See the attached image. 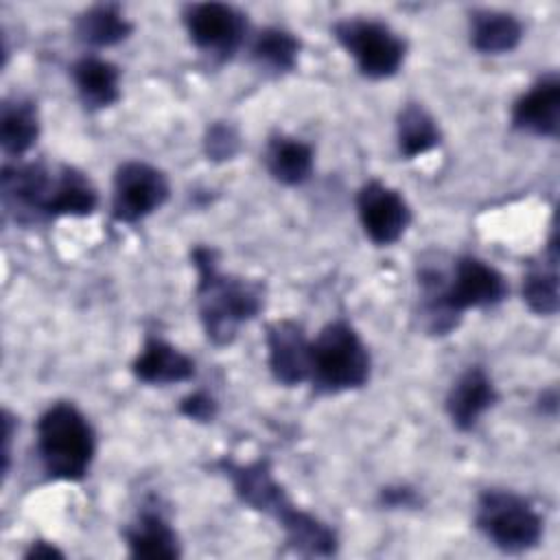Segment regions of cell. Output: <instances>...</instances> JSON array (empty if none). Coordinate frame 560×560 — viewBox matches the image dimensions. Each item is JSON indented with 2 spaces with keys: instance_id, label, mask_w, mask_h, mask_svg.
<instances>
[{
  "instance_id": "cell-1",
  "label": "cell",
  "mask_w": 560,
  "mask_h": 560,
  "mask_svg": "<svg viewBox=\"0 0 560 560\" xmlns=\"http://www.w3.org/2000/svg\"><path fill=\"white\" fill-rule=\"evenodd\" d=\"M418 284L420 317L427 332L438 337L453 332L468 308L497 306L510 291L499 269L470 254L455 258L448 273L422 262L418 267Z\"/></svg>"
},
{
  "instance_id": "cell-2",
  "label": "cell",
  "mask_w": 560,
  "mask_h": 560,
  "mask_svg": "<svg viewBox=\"0 0 560 560\" xmlns=\"http://www.w3.org/2000/svg\"><path fill=\"white\" fill-rule=\"evenodd\" d=\"M197 269V311L210 343L230 346L238 328L254 319L265 306V287L258 280L223 273L212 247L197 245L190 252Z\"/></svg>"
},
{
  "instance_id": "cell-3",
  "label": "cell",
  "mask_w": 560,
  "mask_h": 560,
  "mask_svg": "<svg viewBox=\"0 0 560 560\" xmlns=\"http://www.w3.org/2000/svg\"><path fill=\"white\" fill-rule=\"evenodd\" d=\"M42 470L55 481H81L96 455V433L88 416L68 400L48 405L35 424Z\"/></svg>"
},
{
  "instance_id": "cell-4",
  "label": "cell",
  "mask_w": 560,
  "mask_h": 560,
  "mask_svg": "<svg viewBox=\"0 0 560 560\" xmlns=\"http://www.w3.org/2000/svg\"><path fill=\"white\" fill-rule=\"evenodd\" d=\"M372 359L352 324L335 319L311 341V383L317 394L359 389L370 381Z\"/></svg>"
},
{
  "instance_id": "cell-5",
  "label": "cell",
  "mask_w": 560,
  "mask_h": 560,
  "mask_svg": "<svg viewBox=\"0 0 560 560\" xmlns=\"http://www.w3.org/2000/svg\"><path fill=\"white\" fill-rule=\"evenodd\" d=\"M475 525L503 553L529 551L542 538V516L512 490H483L477 499Z\"/></svg>"
},
{
  "instance_id": "cell-6",
  "label": "cell",
  "mask_w": 560,
  "mask_h": 560,
  "mask_svg": "<svg viewBox=\"0 0 560 560\" xmlns=\"http://www.w3.org/2000/svg\"><path fill=\"white\" fill-rule=\"evenodd\" d=\"M332 37L354 59L357 70L374 81L394 77L407 55V42L385 22L370 18L335 22Z\"/></svg>"
},
{
  "instance_id": "cell-7",
  "label": "cell",
  "mask_w": 560,
  "mask_h": 560,
  "mask_svg": "<svg viewBox=\"0 0 560 560\" xmlns=\"http://www.w3.org/2000/svg\"><path fill=\"white\" fill-rule=\"evenodd\" d=\"M182 22L197 50L214 61H228L247 35V18L225 2H192L182 11Z\"/></svg>"
},
{
  "instance_id": "cell-8",
  "label": "cell",
  "mask_w": 560,
  "mask_h": 560,
  "mask_svg": "<svg viewBox=\"0 0 560 560\" xmlns=\"http://www.w3.org/2000/svg\"><path fill=\"white\" fill-rule=\"evenodd\" d=\"M171 184L164 171L153 164L129 160L114 173L112 217L118 223H138L166 203Z\"/></svg>"
},
{
  "instance_id": "cell-9",
  "label": "cell",
  "mask_w": 560,
  "mask_h": 560,
  "mask_svg": "<svg viewBox=\"0 0 560 560\" xmlns=\"http://www.w3.org/2000/svg\"><path fill=\"white\" fill-rule=\"evenodd\" d=\"M55 186V168L44 162L4 164L0 173L2 206L15 223L48 221V203Z\"/></svg>"
},
{
  "instance_id": "cell-10",
  "label": "cell",
  "mask_w": 560,
  "mask_h": 560,
  "mask_svg": "<svg viewBox=\"0 0 560 560\" xmlns=\"http://www.w3.org/2000/svg\"><path fill=\"white\" fill-rule=\"evenodd\" d=\"M357 214L365 236L378 247L396 243L411 223V208L405 197L381 179H370L359 188Z\"/></svg>"
},
{
  "instance_id": "cell-11",
  "label": "cell",
  "mask_w": 560,
  "mask_h": 560,
  "mask_svg": "<svg viewBox=\"0 0 560 560\" xmlns=\"http://www.w3.org/2000/svg\"><path fill=\"white\" fill-rule=\"evenodd\" d=\"M267 363L276 383L295 387L311 374V341L302 324L293 319H276L265 328Z\"/></svg>"
},
{
  "instance_id": "cell-12",
  "label": "cell",
  "mask_w": 560,
  "mask_h": 560,
  "mask_svg": "<svg viewBox=\"0 0 560 560\" xmlns=\"http://www.w3.org/2000/svg\"><path fill=\"white\" fill-rule=\"evenodd\" d=\"M512 127L540 138H556L560 131V77H538L512 105Z\"/></svg>"
},
{
  "instance_id": "cell-13",
  "label": "cell",
  "mask_w": 560,
  "mask_h": 560,
  "mask_svg": "<svg viewBox=\"0 0 560 560\" xmlns=\"http://www.w3.org/2000/svg\"><path fill=\"white\" fill-rule=\"evenodd\" d=\"M217 468L230 479L238 501L256 512L276 516L278 510L291 501L284 488L276 481L271 464L267 459H256L247 464L221 459Z\"/></svg>"
},
{
  "instance_id": "cell-14",
  "label": "cell",
  "mask_w": 560,
  "mask_h": 560,
  "mask_svg": "<svg viewBox=\"0 0 560 560\" xmlns=\"http://www.w3.org/2000/svg\"><path fill=\"white\" fill-rule=\"evenodd\" d=\"M497 398L499 394L490 374L481 365H470L451 385L444 407L453 427L470 431Z\"/></svg>"
},
{
  "instance_id": "cell-15",
  "label": "cell",
  "mask_w": 560,
  "mask_h": 560,
  "mask_svg": "<svg viewBox=\"0 0 560 560\" xmlns=\"http://www.w3.org/2000/svg\"><path fill=\"white\" fill-rule=\"evenodd\" d=\"M131 372L147 385H175L190 381L197 372L195 359L162 337L149 335L131 363Z\"/></svg>"
},
{
  "instance_id": "cell-16",
  "label": "cell",
  "mask_w": 560,
  "mask_h": 560,
  "mask_svg": "<svg viewBox=\"0 0 560 560\" xmlns=\"http://www.w3.org/2000/svg\"><path fill=\"white\" fill-rule=\"evenodd\" d=\"M125 542L129 556L138 560H175L182 556L175 529L153 505L142 508L125 527Z\"/></svg>"
},
{
  "instance_id": "cell-17",
  "label": "cell",
  "mask_w": 560,
  "mask_h": 560,
  "mask_svg": "<svg viewBox=\"0 0 560 560\" xmlns=\"http://www.w3.org/2000/svg\"><path fill=\"white\" fill-rule=\"evenodd\" d=\"M273 518L280 523L284 532V542L295 553L308 558H330L337 553V532L322 518L313 516L311 512L295 508L291 501L282 505Z\"/></svg>"
},
{
  "instance_id": "cell-18",
  "label": "cell",
  "mask_w": 560,
  "mask_h": 560,
  "mask_svg": "<svg viewBox=\"0 0 560 560\" xmlns=\"http://www.w3.org/2000/svg\"><path fill=\"white\" fill-rule=\"evenodd\" d=\"M70 74L83 107L90 112L112 107L120 98V70L107 59L85 55L72 63Z\"/></svg>"
},
{
  "instance_id": "cell-19",
  "label": "cell",
  "mask_w": 560,
  "mask_h": 560,
  "mask_svg": "<svg viewBox=\"0 0 560 560\" xmlns=\"http://www.w3.org/2000/svg\"><path fill=\"white\" fill-rule=\"evenodd\" d=\"M98 206V190L92 179L72 164L55 168V186L48 203V221L59 217H90Z\"/></svg>"
},
{
  "instance_id": "cell-20",
  "label": "cell",
  "mask_w": 560,
  "mask_h": 560,
  "mask_svg": "<svg viewBox=\"0 0 560 560\" xmlns=\"http://www.w3.org/2000/svg\"><path fill=\"white\" fill-rule=\"evenodd\" d=\"M269 175L284 186H300L313 173V149L300 138L287 133H273L267 140L262 153Z\"/></svg>"
},
{
  "instance_id": "cell-21",
  "label": "cell",
  "mask_w": 560,
  "mask_h": 560,
  "mask_svg": "<svg viewBox=\"0 0 560 560\" xmlns=\"http://www.w3.org/2000/svg\"><path fill=\"white\" fill-rule=\"evenodd\" d=\"M523 39V24L516 15L497 9L470 13V44L481 55L512 52Z\"/></svg>"
},
{
  "instance_id": "cell-22",
  "label": "cell",
  "mask_w": 560,
  "mask_h": 560,
  "mask_svg": "<svg viewBox=\"0 0 560 560\" xmlns=\"http://www.w3.org/2000/svg\"><path fill=\"white\" fill-rule=\"evenodd\" d=\"M523 302L536 315H556L560 306L558 291V238L551 232L547 249L542 252L540 262H532L523 278Z\"/></svg>"
},
{
  "instance_id": "cell-23",
  "label": "cell",
  "mask_w": 560,
  "mask_h": 560,
  "mask_svg": "<svg viewBox=\"0 0 560 560\" xmlns=\"http://www.w3.org/2000/svg\"><path fill=\"white\" fill-rule=\"evenodd\" d=\"M39 138L37 103L9 96L0 105V144L9 158H22Z\"/></svg>"
},
{
  "instance_id": "cell-24",
  "label": "cell",
  "mask_w": 560,
  "mask_h": 560,
  "mask_svg": "<svg viewBox=\"0 0 560 560\" xmlns=\"http://www.w3.org/2000/svg\"><path fill=\"white\" fill-rule=\"evenodd\" d=\"M131 31L133 24L122 15L118 4H94L85 9L74 22L77 39L94 48L116 46L125 42Z\"/></svg>"
},
{
  "instance_id": "cell-25",
  "label": "cell",
  "mask_w": 560,
  "mask_h": 560,
  "mask_svg": "<svg viewBox=\"0 0 560 560\" xmlns=\"http://www.w3.org/2000/svg\"><path fill=\"white\" fill-rule=\"evenodd\" d=\"M396 140L400 155L413 160L435 149L442 142V131L420 103H405L396 118Z\"/></svg>"
},
{
  "instance_id": "cell-26",
  "label": "cell",
  "mask_w": 560,
  "mask_h": 560,
  "mask_svg": "<svg viewBox=\"0 0 560 560\" xmlns=\"http://www.w3.org/2000/svg\"><path fill=\"white\" fill-rule=\"evenodd\" d=\"M300 39L280 26H265L258 31L249 46L252 61L271 74L291 72L298 63Z\"/></svg>"
},
{
  "instance_id": "cell-27",
  "label": "cell",
  "mask_w": 560,
  "mask_h": 560,
  "mask_svg": "<svg viewBox=\"0 0 560 560\" xmlns=\"http://www.w3.org/2000/svg\"><path fill=\"white\" fill-rule=\"evenodd\" d=\"M241 149V136L234 125L225 120H214L203 133V153L212 162H228Z\"/></svg>"
},
{
  "instance_id": "cell-28",
  "label": "cell",
  "mask_w": 560,
  "mask_h": 560,
  "mask_svg": "<svg viewBox=\"0 0 560 560\" xmlns=\"http://www.w3.org/2000/svg\"><path fill=\"white\" fill-rule=\"evenodd\" d=\"M219 411V402L212 394L197 389L179 400V413L195 422H212Z\"/></svg>"
},
{
  "instance_id": "cell-29",
  "label": "cell",
  "mask_w": 560,
  "mask_h": 560,
  "mask_svg": "<svg viewBox=\"0 0 560 560\" xmlns=\"http://www.w3.org/2000/svg\"><path fill=\"white\" fill-rule=\"evenodd\" d=\"M378 501L385 508H418L422 503L420 494L409 486H387L381 490Z\"/></svg>"
},
{
  "instance_id": "cell-30",
  "label": "cell",
  "mask_w": 560,
  "mask_h": 560,
  "mask_svg": "<svg viewBox=\"0 0 560 560\" xmlns=\"http://www.w3.org/2000/svg\"><path fill=\"white\" fill-rule=\"evenodd\" d=\"M24 558L28 560H39V558H63V551L57 549L52 542L48 540H33L28 545V549L24 551Z\"/></svg>"
},
{
  "instance_id": "cell-31",
  "label": "cell",
  "mask_w": 560,
  "mask_h": 560,
  "mask_svg": "<svg viewBox=\"0 0 560 560\" xmlns=\"http://www.w3.org/2000/svg\"><path fill=\"white\" fill-rule=\"evenodd\" d=\"M2 424H4V451H2V459H4V475L9 472V464H11V438H13V424H15V418L11 416L9 409L2 411Z\"/></svg>"
}]
</instances>
